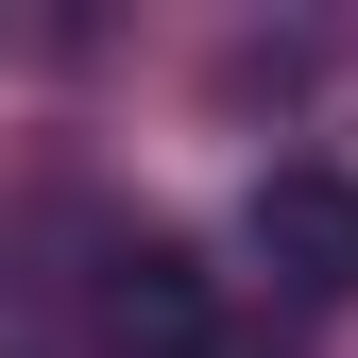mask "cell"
I'll return each instance as SVG.
<instances>
[{"instance_id":"obj_1","label":"cell","mask_w":358,"mask_h":358,"mask_svg":"<svg viewBox=\"0 0 358 358\" xmlns=\"http://www.w3.org/2000/svg\"><path fill=\"white\" fill-rule=\"evenodd\" d=\"M239 239L290 307H358V171H256Z\"/></svg>"},{"instance_id":"obj_2","label":"cell","mask_w":358,"mask_h":358,"mask_svg":"<svg viewBox=\"0 0 358 358\" xmlns=\"http://www.w3.org/2000/svg\"><path fill=\"white\" fill-rule=\"evenodd\" d=\"M103 307H120V341H154V358H205V273H188V256H171V239H120L103 256Z\"/></svg>"}]
</instances>
